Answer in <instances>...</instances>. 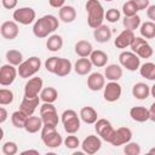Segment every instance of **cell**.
<instances>
[{"instance_id": "obj_34", "label": "cell", "mask_w": 155, "mask_h": 155, "mask_svg": "<svg viewBox=\"0 0 155 155\" xmlns=\"http://www.w3.org/2000/svg\"><path fill=\"white\" fill-rule=\"evenodd\" d=\"M73 64L69 59L67 58H59V62H58V65H57V69H56V75L62 78V76H67L68 74H70L71 69H73Z\"/></svg>"}, {"instance_id": "obj_42", "label": "cell", "mask_w": 155, "mask_h": 155, "mask_svg": "<svg viewBox=\"0 0 155 155\" xmlns=\"http://www.w3.org/2000/svg\"><path fill=\"white\" fill-rule=\"evenodd\" d=\"M120 17H121V12L117 8L111 7V8L107 10V12H105V19L109 23H116L120 19Z\"/></svg>"}, {"instance_id": "obj_32", "label": "cell", "mask_w": 155, "mask_h": 155, "mask_svg": "<svg viewBox=\"0 0 155 155\" xmlns=\"http://www.w3.org/2000/svg\"><path fill=\"white\" fill-rule=\"evenodd\" d=\"M63 46V38L58 34H52L46 40V47L51 52H57Z\"/></svg>"}, {"instance_id": "obj_6", "label": "cell", "mask_w": 155, "mask_h": 155, "mask_svg": "<svg viewBox=\"0 0 155 155\" xmlns=\"http://www.w3.org/2000/svg\"><path fill=\"white\" fill-rule=\"evenodd\" d=\"M40 134H41V140L44 142V144L51 149H56V148L61 147L64 140L62 138V136L59 134V132L52 127L44 126L42 130L40 131Z\"/></svg>"}, {"instance_id": "obj_50", "label": "cell", "mask_w": 155, "mask_h": 155, "mask_svg": "<svg viewBox=\"0 0 155 155\" xmlns=\"http://www.w3.org/2000/svg\"><path fill=\"white\" fill-rule=\"evenodd\" d=\"M19 155H40V153L36 149H27V150H23L22 153H19Z\"/></svg>"}, {"instance_id": "obj_35", "label": "cell", "mask_w": 155, "mask_h": 155, "mask_svg": "<svg viewBox=\"0 0 155 155\" xmlns=\"http://www.w3.org/2000/svg\"><path fill=\"white\" fill-rule=\"evenodd\" d=\"M139 33L143 39H154L155 38V23L154 22H144L139 27Z\"/></svg>"}, {"instance_id": "obj_21", "label": "cell", "mask_w": 155, "mask_h": 155, "mask_svg": "<svg viewBox=\"0 0 155 155\" xmlns=\"http://www.w3.org/2000/svg\"><path fill=\"white\" fill-rule=\"evenodd\" d=\"M122 67L120 64H109L104 69V78L109 81H119L122 78Z\"/></svg>"}, {"instance_id": "obj_27", "label": "cell", "mask_w": 155, "mask_h": 155, "mask_svg": "<svg viewBox=\"0 0 155 155\" xmlns=\"http://www.w3.org/2000/svg\"><path fill=\"white\" fill-rule=\"evenodd\" d=\"M93 38L97 42H101V44L108 42L111 39V30L108 25L103 24L93 30Z\"/></svg>"}, {"instance_id": "obj_9", "label": "cell", "mask_w": 155, "mask_h": 155, "mask_svg": "<svg viewBox=\"0 0 155 155\" xmlns=\"http://www.w3.org/2000/svg\"><path fill=\"white\" fill-rule=\"evenodd\" d=\"M131 51L136 53L139 58H150L153 56V47L149 45V42L143 39L142 36H136L132 45H131Z\"/></svg>"}, {"instance_id": "obj_48", "label": "cell", "mask_w": 155, "mask_h": 155, "mask_svg": "<svg viewBox=\"0 0 155 155\" xmlns=\"http://www.w3.org/2000/svg\"><path fill=\"white\" fill-rule=\"evenodd\" d=\"M147 16H148V18L150 19V22H154V23H155V4L150 5V6L147 8Z\"/></svg>"}, {"instance_id": "obj_31", "label": "cell", "mask_w": 155, "mask_h": 155, "mask_svg": "<svg viewBox=\"0 0 155 155\" xmlns=\"http://www.w3.org/2000/svg\"><path fill=\"white\" fill-rule=\"evenodd\" d=\"M139 74L142 78H145L147 80L155 81V63L153 62H145L140 64Z\"/></svg>"}, {"instance_id": "obj_24", "label": "cell", "mask_w": 155, "mask_h": 155, "mask_svg": "<svg viewBox=\"0 0 155 155\" xmlns=\"http://www.w3.org/2000/svg\"><path fill=\"white\" fill-rule=\"evenodd\" d=\"M90 61H91L92 65H94L97 68H102V67L107 65V63L109 61V57L102 50H93V52L90 56Z\"/></svg>"}, {"instance_id": "obj_56", "label": "cell", "mask_w": 155, "mask_h": 155, "mask_svg": "<svg viewBox=\"0 0 155 155\" xmlns=\"http://www.w3.org/2000/svg\"><path fill=\"white\" fill-rule=\"evenodd\" d=\"M144 155H153V154H151L150 151H148V153H147V154H144Z\"/></svg>"}, {"instance_id": "obj_45", "label": "cell", "mask_w": 155, "mask_h": 155, "mask_svg": "<svg viewBox=\"0 0 155 155\" xmlns=\"http://www.w3.org/2000/svg\"><path fill=\"white\" fill-rule=\"evenodd\" d=\"M136 2V6L138 8V11H142V10H147L149 6H150V2L149 0H134Z\"/></svg>"}, {"instance_id": "obj_3", "label": "cell", "mask_w": 155, "mask_h": 155, "mask_svg": "<svg viewBox=\"0 0 155 155\" xmlns=\"http://www.w3.org/2000/svg\"><path fill=\"white\" fill-rule=\"evenodd\" d=\"M40 117L42 120L44 126L56 128L59 122L58 113L56 110V107L50 103H42L40 105Z\"/></svg>"}, {"instance_id": "obj_2", "label": "cell", "mask_w": 155, "mask_h": 155, "mask_svg": "<svg viewBox=\"0 0 155 155\" xmlns=\"http://www.w3.org/2000/svg\"><path fill=\"white\" fill-rule=\"evenodd\" d=\"M86 11H87V24L93 30L98 27L103 25V21L105 18V11L102 4L97 0H88L86 2Z\"/></svg>"}, {"instance_id": "obj_46", "label": "cell", "mask_w": 155, "mask_h": 155, "mask_svg": "<svg viewBox=\"0 0 155 155\" xmlns=\"http://www.w3.org/2000/svg\"><path fill=\"white\" fill-rule=\"evenodd\" d=\"M1 5L6 8V10H12L17 6V1L16 0H2L1 1Z\"/></svg>"}, {"instance_id": "obj_23", "label": "cell", "mask_w": 155, "mask_h": 155, "mask_svg": "<svg viewBox=\"0 0 155 155\" xmlns=\"http://www.w3.org/2000/svg\"><path fill=\"white\" fill-rule=\"evenodd\" d=\"M150 94V87L145 84V82H137L133 85L132 87V96L136 99L139 101H144L149 97Z\"/></svg>"}, {"instance_id": "obj_49", "label": "cell", "mask_w": 155, "mask_h": 155, "mask_svg": "<svg viewBox=\"0 0 155 155\" xmlns=\"http://www.w3.org/2000/svg\"><path fill=\"white\" fill-rule=\"evenodd\" d=\"M7 116H8L7 110H6L4 107H1V108H0V124H4V122L7 120Z\"/></svg>"}, {"instance_id": "obj_37", "label": "cell", "mask_w": 155, "mask_h": 155, "mask_svg": "<svg viewBox=\"0 0 155 155\" xmlns=\"http://www.w3.org/2000/svg\"><path fill=\"white\" fill-rule=\"evenodd\" d=\"M122 24L125 27L126 30H131V31H134L136 29H138L140 27V17L138 15L136 16H132V17H124L122 19Z\"/></svg>"}, {"instance_id": "obj_14", "label": "cell", "mask_w": 155, "mask_h": 155, "mask_svg": "<svg viewBox=\"0 0 155 155\" xmlns=\"http://www.w3.org/2000/svg\"><path fill=\"white\" fill-rule=\"evenodd\" d=\"M44 81L39 76H34L29 79L24 85V96L25 97H38L42 91Z\"/></svg>"}, {"instance_id": "obj_12", "label": "cell", "mask_w": 155, "mask_h": 155, "mask_svg": "<svg viewBox=\"0 0 155 155\" xmlns=\"http://www.w3.org/2000/svg\"><path fill=\"white\" fill-rule=\"evenodd\" d=\"M81 148H82V151L86 153L87 155H93V154H96L97 151L101 150V148H102V139L98 136L90 134V136H87L82 140Z\"/></svg>"}, {"instance_id": "obj_30", "label": "cell", "mask_w": 155, "mask_h": 155, "mask_svg": "<svg viewBox=\"0 0 155 155\" xmlns=\"http://www.w3.org/2000/svg\"><path fill=\"white\" fill-rule=\"evenodd\" d=\"M39 97H40V99H41L42 103L53 104L57 101V98H58V92H57V90L54 87L48 86V87L42 88V91H41V93H40Z\"/></svg>"}, {"instance_id": "obj_38", "label": "cell", "mask_w": 155, "mask_h": 155, "mask_svg": "<svg viewBox=\"0 0 155 155\" xmlns=\"http://www.w3.org/2000/svg\"><path fill=\"white\" fill-rule=\"evenodd\" d=\"M122 12H124L125 17H132V16H136V15L138 13V8H137V6H136L134 0L126 1V2L122 5Z\"/></svg>"}, {"instance_id": "obj_36", "label": "cell", "mask_w": 155, "mask_h": 155, "mask_svg": "<svg viewBox=\"0 0 155 155\" xmlns=\"http://www.w3.org/2000/svg\"><path fill=\"white\" fill-rule=\"evenodd\" d=\"M28 117H29V116H27L23 111L16 110V111H13L12 115H11V122H12V125H13L16 128H24Z\"/></svg>"}, {"instance_id": "obj_26", "label": "cell", "mask_w": 155, "mask_h": 155, "mask_svg": "<svg viewBox=\"0 0 155 155\" xmlns=\"http://www.w3.org/2000/svg\"><path fill=\"white\" fill-rule=\"evenodd\" d=\"M79 116H80V119L85 124H88V125H94L97 122V120H98V114H97V111L92 107H84V108H81Z\"/></svg>"}, {"instance_id": "obj_25", "label": "cell", "mask_w": 155, "mask_h": 155, "mask_svg": "<svg viewBox=\"0 0 155 155\" xmlns=\"http://www.w3.org/2000/svg\"><path fill=\"white\" fill-rule=\"evenodd\" d=\"M92 63L90 61V58H79L75 63H74V71L78 75H87L91 73L92 70Z\"/></svg>"}, {"instance_id": "obj_18", "label": "cell", "mask_w": 155, "mask_h": 155, "mask_svg": "<svg viewBox=\"0 0 155 155\" xmlns=\"http://www.w3.org/2000/svg\"><path fill=\"white\" fill-rule=\"evenodd\" d=\"M87 87L88 90L97 92L101 90H104L105 87V78L103 74L96 71V73H91L87 78Z\"/></svg>"}, {"instance_id": "obj_16", "label": "cell", "mask_w": 155, "mask_h": 155, "mask_svg": "<svg viewBox=\"0 0 155 155\" xmlns=\"http://www.w3.org/2000/svg\"><path fill=\"white\" fill-rule=\"evenodd\" d=\"M40 97H23L22 102H21V105H19V110L23 111L27 116H33L36 108L39 107V103H40Z\"/></svg>"}, {"instance_id": "obj_44", "label": "cell", "mask_w": 155, "mask_h": 155, "mask_svg": "<svg viewBox=\"0 0 155 155\" xmlns=\"http://www.w3.org/2000/svg\"><path fill=\"white\" fill-rule=\"evenodd\" d=\"M63 143H64V145H65L68 149H76L79 145H81L79 138H78L76 136H74V134L67 136L65 139L63 140Z\"/></svg>"}, {"instance_id": "obj_4", "label": "cell", "mask_w": 155, "mask_h": 155, "mask_svg": "<svg viewBox=\"0 0 155 155\" xmlns=\"http://www.w3.org/2000/svg\"><path fill=\"white\" fill-rule=\"evenodd\" d=\"M41 68V59L36 56H33V57H29L27 58L18 68V75L19 78L22 79H29L31 78L33 75H35Z\"/></svg>"}, {"instance_id": "obj_52", "label": "cell", "mask_w": 155, "mask_h": 155, "mask_svg": "<svg viewBox=\"0 0 155 155\" xmlns=\"http://www.w3.org/2000/svg\"><path fill=\"white\" fill-rule=\"evenodd\" d=\"M150 94H151V96L155 98V84H154V85L150 87Z\"/></svg>"}, {"instance_id": "obj_22", "label": "cell", "mask_w": 155, "mask_h": 155, "mask_svg": "<svg viewBox=\"0 0 155 155\" xmlns=\"http://www.w3.org/2000/svg\"><path fill=\"white\" fill-rule=\"evenodd\" d=\"M75 53L81 58H87L93 52V46L87 40H79L75 44Z\"/></svg>"}, {"instance_id": "obj_40", "label": "cell", "mask_w": 155, "mask_h": 155, "mask_svg": "<svg viewBox=\"0 0 155 155\" xmlns=\"http://www.w3.org/2000/svg\"><path fill=\"white\" fill-rule=\"evenodd\" d=\"M140 151H142L140 145L136 142H130L124 147L125 155H140Z\"/></svg>"}, {"instance_id": "obj_19", "label": "cell", "mask_w": 155, "mask_h": 155, "mask_svg": "<svg viewBox=\"0 0 155 155\" xmlns=\"http://www.w3.org/2000/svg\"><path fill=\"white\" fill-rule=\"evenodd\" d=\"M136 35L133 31L131 30H126L124 29L117 36L116 39L114 40V45L117 47V48H126V47H131L133 40H134Z\"/></svg>"}, {"instance_id": "obj_8", "label": "cell", "mask_w": 155, "mask_h": 155, "mask_svg": "<svg viewBox=\"0 0 155 155\" xmlns=\"http://www.w3.org/2000/svg\"><path fill=\"white\" fill-rule=\"evenodd\" d=\"M119 62L122 68L130 71H136L140 68V58L132 51H122L119 54Z\"/></svg>"}, {"instance_id": "obj_7", "label": "cell", "mask_w": 155, "mask_h": 155, "mask_svg": "<svg viewBox=\"0 0 155 155\" xmlns=\"http://www.w3.org/2000/svg\"><path fill=\"white\" fill-rule=\"evenodd\" d=\"M94 131L101 139H103L108 143H111V140L115 136V130L111 126L110 121L107 119H98L97 122L94 124Z\"/></svg>"}, {"instance_id": "obj_47", "label": "cell", "mask_w": 155, "mask_h": 155, "mask_svg": "<svg viewBox=\"0 0 155 155\" xmlns=\"http://www.w3.org/2000/svg\"><path fill=\"white\" fill-rule=\"evenodd\" d=\"M48 5L51 7H54V8L61 10L63 6H65V1L64 0H50L48 1Z\"/></svg>"}, {"instance_id": "obj_17", "label": "cell", "mask_w": 155, "mask_h": 155, "mask_svg": "<svg viewBox=\"0 0 155 155\" xmlns=\"http://www.w3.org/2000/svg\"><path fill=\"white\" fill-rule=\"evenodd\" d=\"M0 33H1V36L4 39H6V40H13L19 34L18 24L15 21H6V22H4L1 24Z\"/></svg>"}, {"instance_id": "obj_29", "label": "cell", "mask_w": 155, "mask_h": 155, "mask_svg": "<svg viewBox=\"0 0 155 155\" xmlns=\"http://www.w3.org/2000/svg\"><path fill=\"white\" fill-rule=\"evenodd\" d=\"M44 127V124H42V120L40 116H29L28 120H27V124L24 126V130L28 132V133H36L39 131H41Z\"/></svg>"}, {"instance_id": "obj_39", "label": "cell", "mask_w": 155, "mask_h": 155, "mask_svg": "<svg viewBox=\"0 0 155 155\" xmlns=\"http://www.w3.org/2000/svg\"><path fill=\"white\" fill-rule=\"evenodd\" d=\"M15 99V94L11 90L8 88H1L0 90V104L1 105H7L11 104Z\"/></svg>"}, {"instance_id": "obj_20", "label": "cell", "mask_w": 155, "mask_h": 155, "mask_svg": "<svg viewBox=\"0 0 155 155\" xmlns=\"http://www.w3.org/2000/svg\"><path fill=\"white\" fill-rule=\"evenodd\" d=\"M130 116L136 122H145L150 120L149 109H147L145 107H132L130 109Z\"/></svg>"}, {"instance_id": "obj_13", "label": "cell", "mask_w": 155, "mask_h": 155, "mask_svg": "<svg viewBox=\"0 0 155 155\" xmlns=\"http://www.w3.org/2000/svg\"><path fill=\"white\" fill-rule=\"evenodd\" d=\"M17 75H18V70L16 69V67L11 64H4L0 68V85L10 86L11 84H13Z\"/></svg>"}, {"instance_id": "obj_11", "label": "cell", "mask_w": 155, "mask_h": 155, "mask_svg": "<svg viewBox=\"0 0 155 155\" xmlns=\"http://www.w3.org/2000/svg\"><path fill=\"white\" fill-rule=\"evenodd\" d=\"M121 93H122V87L119 82L116 81H109L104 90H103V97L107 102H116L120 97H121Z\"/></svg>"}, {"instance_id": "obj_15", "label": "cell", "mask_w": 155, "mask_h": 155, "mask_svg": "<svg viewBox=\"0 0 155 155\" xmlns=\"http://www.w3.org/2000/svg\"><path fill=\"white\" fill-rule=\"evenodd\" d=\"M132 139V131L128 127H119L115 130V136L111 140V145L114 147H120L130 143Z\"/></svg>"}, {"instance_id": "obj_53", "label": "cell", "mask_w": 155, "mask_h": 155, "mask_svg": "<svg viewBox=\"0 0 155 155\" xmlns=\"http://www.w3.org/2000/svg\"><path fill=\"white\" fill-rule=\"evenodd\" d=\"M71 155H87V154H86V153H84L82 150H81V151H79V150H78V151H74Z\"/></svg>"}, {"instance_id": "obj_5", "label": "cell", "mask_w": 155, "mask_h": 155, "mask_svg": "<svg viewBox=\"0 0 155 155\" xmlns=\"http://www.w3.org/2000/svg\"><path fill=\"white\" fill-rule=\"evenodd\" d=\"M61 120L64 127V131L69 134H75L80 130V116L73 109H67L62 113Z\"/></svg>"}, {"instance_id": "obj_33", "label": "cell", "mask_w": 155, "mask_h": 155, "mask_svg": "<svg viewBox=\"0 0 155 155\" xmlns=\"http://www.w3.org/2000/svg\"><path fill=\"white\" fill-rule=\"evenodd\" d=\"M6 57V61H7V64H11L13 67H19L24 59H23V54L21 51L18 50H8L5 54Z\"/></svg>"}, {"instance_id": "obj_28", "label": "cell", "mask_w": 155, "mask_h": 155, "mask_svg": "<svg viewBox=\"0 0 155 155\" xmlns=\"http://www.w3.org/2000/svg\"><path fill=\"white\" fill-rule=\"evenodd\" d=\"M58 16L63 23H71L76 18V10L70 5H65L58 10Z\"/></svg>"}, {"instance_id": "obj_41", "label": "cell", "mask_w": 155, "mask_h": 155, "mask_svg": "<svg viewBox=\"0 0 155 155\" xmlns=\"http://www.w3.org/2000/svg\"><path fill=\"white\" fill-rule=\"evenodd\" d=\"M1 151L5 155H16L17 151H18V145L15 142H11V140L5 142L1 147Z\"/></svg>"}, {"instance_id": "obj_43", "label": "cell", "mask_w": 155, "mask_h": 155, "mask_svg": "<svg viewBox=\"0 0 155 155\" xmlns=\"http://www.w3.org/2000/svg\"><path fill=\"white\" fill-rule=\"evenodd\" d=\"M59 58H61V57L53 56V57H50V58H47V59L45 61V68H46V70H47L48 73H52V74L56 73V69H57Z\"/></svg>"}, {"instance_id": "obj_10", "label": "cell", "mask_w": 155, "mask_h": 155, "mask_svg": "<svg viewBox=\"0 0 155 155\" xmlns=\"http://www.w3.org/2000/svg\"><path fill=\"white\" fill-rule=\"evenodd\" d=\"M12 17L16 23H19L23 25H29L35 21L36 13H35V10H33L31 7H19L13 11Z\"/></svg>"}, {"instance_id": "obj_55", "label": "cell", "mask_w": 155, "mask_h": 155, "mask_svg": "<svg viewBox=\"0 0 155 155\" xmlns=\"http://www.w3.org/2000/svg\"><path fill=\"white\" fill-rule=\"evenodd\" d=\"M149 151H150V153H151L153 155H155V147H154V148H151V149H150Z\"/></svg>"}, {"instance_id": "obj_51", "label": "cell", "mask_w": 155, "mask_h": 155, "mask_svg": "<svg viewBox=\"0 0 155 155\" xmlns=\"http://www.w3.org/2000/svg\"><path fill=\"white\" fill-rule=\"evenodd\" d=\"M149 114H150V120L153 122H155V102L151 103V105L149 108Z\"/></svg>"}, {"instance_id": "obj_1", "label": "cell", "mask_w": 155, "mask_h": 155, "mask_svg": "<svg viewBox=\"0 0 155 155\" xmlns=\"http://www.w3.org/2000/svg\"><path fill=\"white\" fill-rule=\"evenodd\" d=\"M59 27V21L53 15H45L35 21L33 25V34L36 38H47Z\"/></svg>"}, {"instance_id": "obj_54", "label": "cell", "mask_w": 155, "mask_h": 155, "mask_svg": "<svg viewBox=\"0 0 155 155\" xmlns=\"http://www.w3.org/2000/svg\"><path fill=\"white\" fill-rule=\"evenodd\" d=\"M45 155H58V154H56V153H53V151H48V153H46Z\"/></svg>"}]
</instances>
